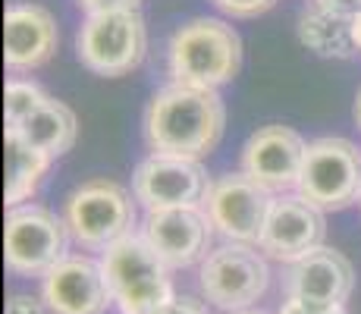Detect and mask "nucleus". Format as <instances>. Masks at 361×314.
<instances>
[{"label": "nucleus", "mask_w": 361, "mask_h": 314, "mask_svg": "<svg viewBox=\"0 0 361 314\" xmlns=\"http://www.w3.org/2000/svg\"><path fill=\"white\" fill-rule=\"evenodd\" d=\"M211 4L233 19H255L261 13H267L276 0H211Z\"/></svg>", "instance_id": "nucleus-21"}, {"label": "nucleus", "mask_w": 361, "mask_h": 314, "mask_svg": "<svg viewBox=\"0 0 361 314\" xmlns=\"http://www.w3.org/2000/svg\"><path fill=\"white\" fill-rule=\"evenodd\" d=\"M161 314H211V311H207V305L198 302L195 296H176V302Z\"/></svg>", "instance_id": "nucleus-25"}, {"label": "nucleus", "mask_w": 361, "mask_h": 314, "mask_svg": "<svg viewBox=\"0 0 361 314\" xmlns=\"http://www.w3.org/2000/svg\"><path fill=\"white\" fill-rule=\"evenodd\" d=\"M6 314H47V305H44V298L16 292V296H10V302H6Z\"/></svg>", "instance_id": "nucleus-23"}, {"label": "nucleus", "mask_w": 361, "mask_h": 314, "mask_svg": "<svg viewBox=\"0 0 361 314\" xmlns=\"http://www.w3.org/2000/svg\"><path fill=\"white\" fill-rule=\"evenodd\" d=\"M135 195L114 179H88L63 201L69 239L85 251H104L123 236L135 233Z\"/></svg>", "instance_id": "nucleus-4"}, {"label": "nucleus", "mask_w": 361, "mask_h": 314, "mask_svg": "<svg viewBox=\"0 0 361 314\" xmlns=\"http://www.w3.org/2000/svg\"><path fill=\"white\" fill-rule=\"evenodd\" d=\"M324 233H327V223H324V211L317 205H311L302 195H286L274 198L267 214V223H264V233L258 248L270 261L280 264H293L295 258L308 255L311 248H317L324 242Z\"/></svg>", "instance_id": "nucleus-14"}, {"label": "nucleus", "mask_w": 361, "mask_h": 314, "mask_svg": "<svg viewBox=\"0 0 361 314\" xmlns=\"http://www.w3.org/2000/svg\"><path fill=\"white\" fill-rule=\"evenodd\" d=\"M47 95L41 85H35L29 79H10L6 82V92H4V120L6 126H19L25 123L41 104L47 101Z\"/></svg>", "instance_id": "nucleus-20"}, {"label": "nucleus", "mask_w": 361, "mask_h": 314, "mask_svg": "<svg viewBox=\"0 0 361 314\" xmlns=\"http://www.w3.org/2000/svg\"><path fill=\"white\" fill-rule=\"evenodd\" d=\"M57 51V23L38 4H13L4 13V60L25 73L47 63Z\"/></svg>", "instance_id": "nucleus-16"}, {"label": "nucleus", "mask_w": 361, "mask_h": 314, "mask_svg": "<svg viewBox=\"0 0 361 314\" xmlns=\"http://www.w3.org/2000/svg\"><path fill=\"white\" fill-rule=\"evenodd\" d=\"M352 44H355V54H361V13L352 16Z\"/></svg>", "instance_id": "nucleus-27"}, {"label": "nucleus", "mask_w": 361, "mask_h": 314, "mask_svg": "<svg viewBox=\"0 0 361 314\" xmlns=\"http://www.w3.org/2000/svg\"><path fill=\"white\" fill-rule=\"evenodd\" d=\"M41 298L51 314H104L114 305L101 261L66 255L41 277Z\"/></svg>", "instance_id": "nucleus-13"}, {"label": "nucleus", "mask_w": 361, "mask_h": 314, "mask_svg": "<svg viewBox=\"0 0 361 314\" xmlns=\"http://www.w3.org/2000/svg\"><path fill=\"white\" fill-rule=\"evenodd\" d=\"M69 229L44 205H16L10 207L4 223V261L6 270L23 280L44 277L57 261L66 258Z\"/></svg>", "instance_id": "nucleus-5"}, {"label": "nucleus", "mask_w": 361, "mask_h": 314, "mask_svg": "<svg viewBox=\"0 0 361 314\" xmlns=\"http://www.w3.org/2000/svg\"><path fill=\"white\" fill-rule=\"evenodd\" d=\"M358 205H361V198H358Z\"/></svg>", "instance_id": "nucleus-30"}, {"label": "nucleus", "mask_w": 361, "mask_h": 314, "mask_svg": "<svg viewBox=\"0 0 361 314\" xmlns=\"http://www.w3.org/2000/svg\"><path fill=\"white\" fill-rule=\"evenodd\" d=\"M101 267L120 314H161L176 302L170 267L142 239V233H129L104 248Z\"/></svg>", "instance_id": "nucleus-3"}, {"label": "nucleus", "mask_w": 361, "mask_h": 314, "mask_svg": "<svg viewBox=\"0 0 361 314\" xmlns=\"http://www.w3.org/2000/svg\"><path fill=\"white\" fill-rule=\"evenodd\" d=\"M145 51H148V32L138 10L92 13L75 35V54L82 66L107 79L132 73L145 60Z\"/></svg>", "instance_id": "nucleus-6"}, {"label": "nucleus", "mask_w": 361, "mask_h": 314, "mask_svg": "<svg viewBox=\"0 0 361 314\" xmlns=\"http://www.w3.org/2000/svg\"><path fill=\"white\" fill-rule=\"evenodd\" d=\"M276 314H345V308L343 305H336V308H314V305H305L298 298H286Z\"/></svg>", "instance_id": "nucleus-24"}, {"label": "nucleus", "mask_w": 361, "mask_h": 314, "mask_svg": "<svg viewBox=\"0 0 361 314\" xmlns=\"http://www.w3.org/2000/svg\"><path fill=\"white\" fill-rule=\"evenodd\" d=\"M295 192L321 211H343L361 198V151L355 142L324 135L305 148Z\"/></svg>", "instance_id": "nucleus-7"}, {"label": "nucleus", "mask_w": 361, "mask_h": 314, "mask_svg": "<svg viewBox=\"0 0 361 314\" xmlns=\"http://www.w3.org/2000/svg\"><path fill=\"white\" fill-rule=\"evenodd\" d=\"M242 66V41L224 19L198 16L183 23L166 41V73L173 85L214 88L235 79Z\"/></svg>", "instance_id": "nucleus-2"}, {"label": "nucleus", "mask_w": 361, "mask_h": 314, "mask_svg": "<svg viewBox=\"0 0 361 314\" xmlns=\"http://www.w3.org/2000/svg\"><path fill=\"white\" fill-rule=\"evenodd\" d=\"M211 183L214 179H207V170L201 167V160L151 151L132 173V195L148 211L189 207L204 205Z\"/></svg>", "instance_id": "nucleus-9"}, {"label": "nucleus", "mask_w": 361, "mask_h": 314, "mask_svg": "<svg viewBox=\"0 0 361 314\" xmlns=\"http://www.w3.org/2000/svg\"><path fill=\"white\" fill-rule=\"evenodd\" d=\"M298 38L317 57L349 60L355 54V44H352V19L324 10L317 4L311 10H305L302 19H298Z\"/></svg>", "instance_id": "nucleus-19"}, {"label": "nucleus", "mask_w": 361, "mask_h": 314, "mask_svg": "<svg viewBox=\"0 0 361 314\" xmlns=\"http://www.w3.org/2000/svg\"><path fill=\"white\" fill-rule=\"evenodd\" d=\"M355 120H358V126H361V92H358V101H355Z\"/></svg>", "instance_id": "nucleus-28"}, {"label": "nucleus", "mask_w": 361, "mask_h": 314, "mask_svg": "<svg viewBox=\"0 0 361 314\" xmlns=\"http://www.w3.org/2000/svg\"><path fill=\"white\" fill-rule=\"evenodd\" d=\"M283 286H286V298H298L314 308H336L355 286V267L343 251L317 246L286 264Z\"/></svg>", "instance_id": "nucleus-15"}, {"label": "nucleus", "mask_w": 361, "mask_h": 314, "mask_svg": "<svg viewBox=\"0 0 361 314\" xmlns=\"http://www.w3.org/2000/svg\"><path fill=\"white\" fill-rule=\"evenodd\" d=\"M4 151H6V188H4L6 207L25 205L38 192V186L44 183L54 157L29 145L16 129L4 132Z\"/></svg>", "instance_id": "nucleus-17"}, {"label": "nucleus", "mask_w": 361, "mask_h": 314, "mask_svg": "<svg viewBox=\"0 0 361 314\" xmlns=\"http://www.w3.org/2000/svg\"><path fill=\"white\" fill-rule=\"evenodd\" d=\"M270 205H274V192H267L245 173H224L211 183L204 211L211 217L214 229L224 236L226 242H248L258 246L264 223H267Z\"/></svg>", "instance_id": "nucleus-10"}, {"label": "nucleus", "mask_w": 361, "mask_h": 314, "mask_svg": "<svg viewBox=\"0 0 361 314\" xmlns=\"http://www.w3.org/2000/svg\"><path fill=\"white\" fill-rule=\"evenodd\" d=\"M145 142L151 151L201 160L224 138L226 107L214 88L166 85L145 107Z\"/></svg>", "instance_id": "nucleus-1"}, {"label": "nucleus", "mask_w": 361, "mask_h": 314, "mask_svg": "<svg viewBox=\"0 0 361 314\" xmlns=\"http://www.w3.org/2000/svg\"><path fill=\"white\" fill-rule=\"evenodd\" d=\"M201 296L224 311H245L267 292V255L248 242H226L211 248L198 267Z\"/></svg>", "instance_id": "nucleus-8"}, {"label": "nucleus", "mask_w": 361, "mask_h": 314, "mask_svg": "<svg viewBox=\"0 0 361 314\" xmlns=\"http://www.w3.org/2000/svg\"><path fill=\"white\" fill-rule=\"evenodd\" d=\"M314 4L330 13H339V16H349V19L361 13V0H314Z\"/></svg>", "instance_id": "nucleus-26"}, {"label": "nucleus", "mask_w": 361, "mask_h": 314, "mask_svg": "<svg viewBox=\"0 0 361 314\" xmlns=\"http://www.w3.org/2000/svg\"><path fill=\"white\" fill-rule=\"evenodd\" d=\"M138 233L170 270H185L207 258L214 223L207 217L204 205L164 207V211L145 214Z\"/></svg>", "instance_id": "nucleus-11"}, {"label": "nucleus", "mask_w": 361, "mask_h": 314, "mask_svg": "<svg viewBox=\"0 0 361 314\" xmlns=\"http://www.w3.org/2000/svg\"><path fill=\"white\" fill-rule=\"evenodd\" d=\"M305 148H308V142L289 126H261L242 145V173L252 176L267 192L283 195L298 186Z\"/></svg>", "instance_id": "nucleus-12"}, {"label": "nucleus", "mask_w": 361, "mask_h": 314, "mask_svg": "<svg viewBox=\"0 0 361 314\" xmlns=\"http://www.w3.org/2000/svg\"><path fill=\"white\" fill-rule=\"evenodd\" d=\"M79 4V10L85 13V16H92V13H116V10H138V4L142 0H75Z\"/></svg>", "instance_id": "nucleus-22"}, {"label": "nucleus", "mask_w": 361, "mask_h": 314, "mask_svg": "<svg viewBox=\"0 0 361 314\" xmlns=\"http://www.w3.org/2000/svg\"><path fill=\"white\" fill-rule=\"evenodd\" d=\"M6 129H16L25 142L35 145L38 151H44V155L60 157L73 148L75 132H79V120H75V114L66 107L63 101L47 97V101L41 104L25 123L6 126Z\"/></svg>", "instance_id": "nucleus-18"}, {"label": "nucleus", "mask_w": 361, "mask_h": 314, "mask_svg": "<svg viewBox=\"0 0 361 314\" xmlns=\"http://www.w3.org/2000/svg\"><path fill=\"white\" fill-rule=\"evenodd\" d=\"M230 314H264V311H230Z\"/></svg>", "instance_id": "nucleus-29"}]
</instances>
